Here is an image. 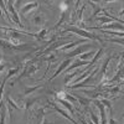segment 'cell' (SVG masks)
<instances>
[{
	"label": "cell",
	"mask_w": 124,
	"mask_h": 124,
	"mask_svg": "<svg viewBox=\"0 0 124 124\" xmlns=\"http://www.w3.org/2000/svg\"><path fill=\"white\" fill-rule=\"evenodd\" d=\"M98 71H99V67H94L92 70V72H91V75L86 78V79H83V82H82L81 85H73V86H68V88H71V89H77V88H82V87H86L87 86V83L88 82H91L93 78L96 77V75L98 73Z\"/></svg>",
	"instance_id": "6"
},
{
	"label": "cell",
	"mask_w": 124,
	"mask_h": 124,
	"mask_svg": "<svg viewBox=\"0 0 124 124\" xmlns=\"http://www.w3.org/2000/svg\"><path fill=\"white\" fill-rule=\"evenodd\" d=\"M45 21H46V17L42 14H39V15L34 16V19H32L34 26H44L45 25Z\"/></svg>",
	"instance_id": "13"
},
{
	"label": "cell",
	"mask_w": 124,
	"mask_h": 124,
	"mask_svg": "<svg viewBox=\"0 0 124 124\" xmlns=\"http://www.w3.org/2000/svg\"><path fill=\"white\" fill-rule=\"evenodd\" d=\"M93 104H96V107L99 109V113H101V124H108L107 113H106V107L102 104L99 99H93Z\"/></svg>",
	"instance_id": "7"
},
{
	"label": "cell",
	"mask_w": 124,
	"mask_h": 124,
	"mask_svg": "<svg viewBox=\"0 0 124 124\" xmlns=\"http://www.w3.org/2000/svg\"><path fill=\"white\" fill-rule=\"evenodd\" d=\"M102 55H103V48H99L97 52H96V55H94V57H93L91 61H89V66H94L96 65V62H98L99 61V58L102 57Z\"/></svg>",
	"instance_id": "20"
},
{
	"label": "cell",
	"mask_w": 124,
	"mask_h": 124,
	"mask_svg": "<svg viewBox=\"0 0 124 124\" xmlns=\"http://www.w3.org/2000/svg\"><path fill=\"white\" fill-rule=\"evenodd\" d=\"M47 32H48L47 29H42L41 31H39V32L32 34V37H34L35 40H37V41H44V40L46 39V34H47Z\"/></svg>",
	"instance_id": "18"
},
{
	"label": "cell",
	"mask_w": 124,
	"mask_h": 124,
	"mask_svg": "<svg viewBox=\"0 0 124 124\" xmlns=\"http://www.w3.org/2000/svg\"><path fill=\"white\" fill-rule=\"evenodd\" d=\"M71 63H72V58H66L65 61H62V63H61V65L58 66V68L56 70L55 75H54L52 77H51L50 79H54V78H56V77H57V76L61 73V72H63V71H65V70H66V68H67V67L71 65Z\"/></svg>",
	"instance_id": "10"
},
{
	"label": "cell",
	"mask_w": 124,
	"mask_h": 124,
	"mask_svg": "<svg viewBox=\"0 0 124 124\" xmlns=\"http://www.w3.org/2000/svg\"><path fill=\"white\" fill-rule=\"evenodd\" d=\"M65 32H72L75 35H78L79 37H85L86 40H93V41H99L102 42L103 39L99 37L98 35L93 34V32H89L88 30H83V29H79L77 26H67L65 29Z\"/></svg>",
	"instance_id": "1"
},
{
	"label": "cell",
	"mask_w": 124,
	"mask_h": 124,
	"mask_svg": "<svg viewBox=\"0 0 124 124\" xmlns=\"http://www.w3.org/2000/svg\"><path fill=\"white\" fill-rule=\"evenodd\" d=\"M89 30H109V29H114V30H119L120 32H123V24L119 23H112L109 25H99V26H89Z\"/></svg>",
	"instance_id": "5"
},
{
	"label": "cell",
	"mask_w": 124,
	"mask_h": 124,
	"mask_svg": "<svg viewBox=\"0 0 124 124\" xmlns=\"http://www.w3.org/2000/svg\"><path fill=\"white\" fill-rule=\"evenodd\" d=\"M58 102H60V104H62L67 110H70V113H72V114L75 113V109H73V107H72V104H71L70 102H67L66 99H60Z\"/></svg>",
	"instance_id": "21"
},
{
	"label": "cell",
	"mask_w": 124,
	"mask_h": 124,
	"mask_svg": "<svg viewBox=\"0 0 124 124\" xmlns=\"http://www.w3.org/2000/svg\"><path fill=\"white\" fill-rule=\"evenodd\" d=\"M109 124H117V122L113 119V117H112V113H109Z\"/></svg>",
	"instance_id": "33"
},
{
	"label": "cell",
	"mask_w": 124,
	"mask_h": 124,
	"mask_svg": "<svg viewBox=\"0 0 124 124\" xmlns=\"http://www.w3.org/2000/svg\"><path fill=\"white\" fill-rule=\"evenodd\" d=\"M94 68V67H92V66H88V68L85 71V72H82V75L79 76V77H77L76 79H73L71 82V85H67V86H73V85H76V83H79V81H83V79H86L89 75H91V72H92V70Z\"/></svg>",
	"instance_id": "12"
},
{
	"label": "cell",
	"mask_w": 124,
	"mask_h": 124,
	"mask_svg": "<svg viewBox=\"0 0 124 124\" xmlns=\"http://www.w3.org/2000/svg\"><path fill=\"white\" fill-rule=\"evenodd\" d=\"M106 40L109 41V42H117V44L123 45V39H110V37H108V39H106Z\"/></svg>",
	"instance_id": "31"
},
{
	"label": "cell",
	"mask_w": 124,
	"mask_h": 124,
	"mask_svg": "<svg viewBox=\"0 0 124 124\" xmlns=\"http://www.w3.org/2000/svg\"><path fill=\"white\" fill-rule=\"evenodd\" d=\"M68 1H61L60 3V10H61V13L63 14V13H67V10L70 9V6H68Z\"/></svg>",
	"instance_id": "27"
},
{
	"label": "cell",
	"mask_w": 124,
	"mask_h": 124,
	"mask_svg": "<svg viewBox=\"0 0 124 124\" xmlns=\"http://www.w3.org/2000/svg\"><path fill=\"white\" fill-rule=\"evenodd\" d=\"M93 47H96V45H92L89 41H88V44H82L81 46L78 45L73 51H70V52H63V55L67 56V58H72V57H76V56H78V55L85 54V51H87L88 48H93Z\"/></svg>",
	"instance_id": "2"
},
{
	"label": "cell",
	"mask_w": 124,
	"mask_h": 124,
	"mask_svg": "<svg viewBox=\"0 0 124 124\" xmlns=\"http://www.w3.org/2000/svg\"><path fill=\"white\" fill-rule=\"evenodd\" d=\"M37 101H39V97H31V96H30V98H27V99L24 102V108H25L26 110H29Z\"/></svg>",
	"instance_id": "16"
},
{
	"label": "cell",
	"mask_w": 124,
	"mask_h": 124,
	"mask_svg": "<svg viewBox=\"0 0 124 124\" xmlns=\"http://www.w3.org/2000/svg\"><path fill=\"white\" fill-rule=\"evenodd\" d=\"M65 97H66V92H63V91H58V92L55 93V98H56L57 101L65 99Z\"/></svg>",
	"instance_id": "29"
},
{
	"label": "cell",
	"mask_w": 124,
	"mask_h": 124,
	"mask_svg": "<svg viewBox=\"0 0 124 124\" xmlns=\"http://www.w3.org/2000/svg\"><path fill=\"white\" fill-rule=\"evenodd\" d=\"M5 82H6V79L4 78L1 86H0V104H1V99H3V93H4V85H5Z\"/></svg>",
	"instance_id": "32"
},
{
	"label": "cell",
	"mask_w": 124,
	"mask_h": 124,
	"mask_svg": "<svg viewBox=\"0 0 124 124\" xmlns=\"http://www.w3.org/2000/svg\"><path fill=\"white\" fill-rule=\"evenodd\" d=\"M51 104L54 106V108H55V109H56V110H57V112L60 113V114H61L62 117H65L66 119H68L70 122H72V123H73V124H77V122H76V120H75L73 118H72V117H71L70 114H67V112H66V110H63V109H61V108H58V107H57V106L55 104V103H51Z\"/></svg>",
	"instance_id": "14"
},
{
	"label": "cell",
	"mask_w": 124,
	"mask_h": 124,
	"mask_svg": "<svg viewBox=\"0 0 124 124\" xmlns=\"http://www.w3.org/2000/svg\"><path fill=\"white\" fill-rule=\"evenodd\" d=\"M9 67V62H6L4 58H0V75H3Z\"/></svg>",
	"instance_id": "25"
},
{
	"label": "cell",
	"mask_w": 124,
	"mask_h": 124,
	"mask_svg": "<svg viewBox=\"0 0 124 124\" xmlns=\"http://www.w3.org/2000/svg\"><path fill=\"white\" fill-rule=\"evenodd\" d=\"M47 107H39L32 112V116L36 120V124H41L42 123V119L45 118V112H46Z\"/></svg>",
	"instance_id": "9"
},
{
	"label": "cell",
	"mask_w": 124,
	"mask_h": 124,
	"mask_svg": "<svg viewBox=\"0 0 124 124\" xmlns=\"http://www.w3.org/2000/svg\"><path fill=\"white\" fill-rule=\"evenodd\" d=\"M89 116H91V119H92V122H93V124H101V122H99V118L93 113L92 110H89Z\"/></svg>",
	"instance_id": "30"
},
{
	"label": "cell",
	"mask_w": 124,
	"mask_h": 124,
	"mask_svg": "<svg viewBox=\"0 0 124 124\" xmlns=\"http://www.w3.org/2000/svg\"><path fill=\"white\" fill-rule=\"evenodd\" d=\"M122 79L123 78V58H122V61H120V63H119V66H118V71H117V73H116V76L113 77L112 79H108L107 81V85H112V83H116V82H118V79Z\"/></svg>",
	"instance_id": "11"
},
{
	"label": "cell",
	"mask_w": 124,
	"mask_h": 124,
	"mask_svg": "<svg viewBox=\"0 0 124 124\" xmlns=\"http://www.w3.org/2000/svg\"><path fill=\"white\" fill-rule=\"evenodd\" d=\"M39 8V3L37 1H31V3H27L26 5H24L21 9H20V14L23 16H26L29 13H32L34 10H36Z\"/></svg>",
	"instance_id": "8"
},
{
	"label": "cell",
	"mask_w": 124,
	"mask_h": 124,
	"mask_svg": "<svg viewBox=\"0 0 124 124\" xmlns=\"http://www.w3.org/2000/svg\"><path fill=\"white\" fill-rule=\"evenodd\" d=\"M6 4V10H8V15H11V20L15 23V25H17V26H20V27H24V25L21 24V21H20V17H19V15H17V13H16V10H15V8H14V1H6L5 3ZM10 17V16H9Z\"/></svg>",
	"instance_id": "4"
},
{
	"label": "cell",
	"mask_w": 124,
	"mask_h": 124,
	"mask_svg": "<svg viewBox=\"0 0 124 124\" xmlns=\"http://www.w3.org/2000/svg\"><path fill=\"white\" fill-rule=\"evenodd\" d=\"M65 99H66L67 102H70L71 104H77V103H78V101H77V98H76L75 96L67 94V93H66V97H65Z\"/></svg>",
	"instance_id": "28"
},
{
	"label": "cell",
	"mask_w": 124,
	"mask_h": 124,
	"mask_svg": "<svg viewBox=\"0 0 124 124\" xmlns=\"http://www.w3.org/2000/svg\"><path fill=\"white\" fill-rule=\"evenodd\" d=\"M41 67L40 63H30V62H27V63L24 66V70L21 72V75H20L16 79H20V78H23V77H31V76H34L36 72L39 71V68Z\"/></svg>",
	"instance_id": "3"
},
{
	"label": "cell",
	"mask_w": 124,
	"mask_h": 124,
	"mask_svg": "<svg viewBox=\"0 0 124 124\" xmlns=\"http://www.w3.org/2000/svg\"><path fill=\"white\" fill-rule=\"evenodd\" d=\"M20 68H21V66H16L15 68H11V70H9V71H8V75H6V77H5V79H9L10 77H14V76H15L16 73H19Z\"/></svg>",
	"instance_id": "23"
},
{
	"label": "cell",
	"mask_w": 124,
	"mask_h": 124,
	"mask_svg": "<svg viewBox=\"0 0 124 124\" xmlns=\"http://www.w3.org/2000/svg\"><path fill=\"white\" fill-rule=\"evenodd\" d=\"M44 61H47L48 67H50V65H52L54 62H56V61H57V55H55V54H50V56L45 57V58H44ZM48 67H47V70H48ZM47 70H46V71H47Z\"/></svg>",
	"instance_id": "24"
},
{
	"label": "cell",
	"mask_w": 124,
	"mask_h": 124,
	"mask_svg": "<svg viewBox=\"0 0 124 124\" xmlns=\"http://www.w3.org/2000/svg\"><path fill=\"white\" fill-rule=\"evenodd\" d=\"M5 103H6V104H9V106L11 107L13 109H16V110L24 107V104H20V103L14 102V101H13V98L10 97V96H6V97H5Z\"/></svg>",
	"instance_id": "15"
},
{
	"label": "cell",
	"mask_w": 124,
	"mask_h": 124,
	"mask_svg": "<svg viewBox=\"0 0 124 124\" xmlns=\"http://www.w3.org/2000/svg\"><path fill=\"white\" fill-rule=\"evenodd\" d=\"M41 124H52V123H50L46 118H44V119H42V123H41Z\"/></svg>",
	"instance_id": "34"
},
{
	"label": "cell",
	"mask_w": 124,
	"mask_h": 124,
	"mask_svg": "<svg viewBox=\"0 0 124 124\" xmlns=\"http://www.w3.org/2000/svg\"><path fill=\"white\" fill-rule=\"evenodd\" d=\"M94 55H96V51H89V52H85V54L79 55L77 58L81 60V61H88L89 62L93 57H94Z\"/></svg>",
	"instance_id": "17"
},
{
	"label": "cell",
	"mask_w": 124,
	"mask_h": 124,
	"mask_svg": "<svg viewBox=\"0 0 124 124\" xmlns=\"http://www.w3.org/2000/svg\"><path fill=\"white\" fill-rule=\"evenodd\" d=\"M81 123H82V124H87V123H86V122H85L83 119H81Z\"/></svg>",
	"instance_id": "35"
},
{
	"label": "cell",
	"mask_w": 124,
	"mask_h": 124,
	"mask_svg": "<svg viewBox=\"0 0 124 124\" xmlns=\"http://www.w3.org/2000/svg\"><path fill=\"white\" fill-rule=\"evenodd\" d=\"M40 88V86H32V87H26L25 88V91H24V94L25 96H31V94H34V93L37 91Z\"/></svg>",
	"instance_id": "22"
},
{
	"label": "cell",
	"mask_w": 124,
	"mask_h": 124,
	"mask_svg": "<svg viewBox=\"0 0 124 124\" xmlns=\"http://www.w3.org/2000/svg\"><path fill=\"white\" fill-rule=\"evenodd\" d=\"M99 101H101V103H102L103 106L107 107V108L109 109V113H112V103H110V101L107 99V98H101Z\"/></svg>",
	"instance_id": "26"
},
{
	"label": "cell",
	"mask_w": 124,
	"mask_h": 124,
	"mask_svg": "<svg viewBox=\"0 0 124 124\" xmlns=\"http://www.w3.org/2000/svg\"><path fill=\"white\" fill-rule=\"evenodd\" d=\"M81 72H82V71L77 70V71H73L71 75H66V76H65V79H63V83H65V85H68L70 82H71L72 79H73L77 75H79V73H81ZM83 72H85V71H83Z\"/></svg>",
	"instance_id": "19"
}]
</instances>
